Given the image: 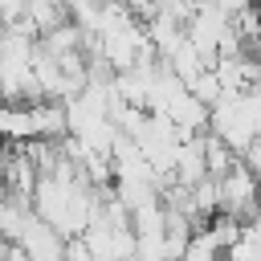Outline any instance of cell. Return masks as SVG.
I'll return each mask as SVG.
<instances>
[{
  "instance_id": "6da1fadb",
  "label": "cell",
  "mask_w": 261,
  "mask_h": 261,
  "mask_svg": "<svg viewBox=\"0 0 261 261\" xmlns=\"http://www.w3.org/2000/svg\"><path fill=\"white\" fill-rule=\"evenodd\" d=\"M241 159H245V163H249V167H253V171L261 175V135H257V139H253V143H249V147L241 151Z\"/></svg>"
}]
</instances>
